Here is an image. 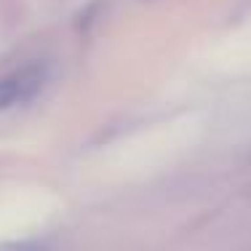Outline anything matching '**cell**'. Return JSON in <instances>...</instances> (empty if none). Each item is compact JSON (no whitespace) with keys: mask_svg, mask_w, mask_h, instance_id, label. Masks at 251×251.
Wrapping results in <instances>:
<instances>
[{"mask_svg":"<svg viewBox=\"0 0 251 251\" xmlns=\"http://www.w3.org/2000/svg\"><path fill=\"white\" fill-rule=\"evenodd\" d=\"M51 80V67L46 62H27L22 67L0 75V112L29 104Z\"/></svg>","mask_w":251,"mask_h":251,"instance_id":"6da1fadb","label":"cell"},{"mask_svg":"<svg viewBox=\"0 0 251 251\" xmlns=\"http://www.w3.org/2000/svg\"><path fill=\"white\" fill-rule=\"evenodd\" d=\"M0 251H46L43 238H22V241H3Z\"/></svg>","mask_w":251,"mask_h":251,"instance_id":"7a4b0ae2","label":"cell"}]
</instances>
